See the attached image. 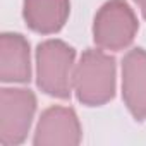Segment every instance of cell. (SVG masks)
<instances>
[{"label": "cell", "mask_w": 146, "mask_h": 146, "mask_svg": "<svg viewBox=\"0 0 146 146\" xmlns=\"http://www.w3.org/2000/svg\"><path fill=\"white\" fill-rule=\"evenodd\" d=\"M74 90L86 105H102L115 91V60L100 50L83 53L74 70Z\"/></svg>", "instance_id": "obj_1"}, {"label": "cell", "mask_w": 146, "mask_h": 146, "mask_svg": "<svg viewBox=\"0 0 146 146\" xmlns=\"http://www.w3.org/2000/svg\"><path fill=\"white\" fill-rule=\"evenodd\" d=\"M74 64V50L58 40H48L36 50L38 84L40 88L58 98L70 95V72Z\"/></svg>", "instance_id": "obj_2"}, {"label": "cell", "mask_w": 146, "mask_h": 146, "mask_svg": "<svg viewBox=\"0 0 146 146\" xmlns=\"http://www.w3.org/2000/svg\"><path fill=\"white\" fill-rule=\"evenodd\" d=\"M36 108L35 95L29 90L5 88L0 95V143L19 144L31 125Z\"/></svg>", "instance_id": "obj_3"}, {"label": "cell", "mask_w": 146, "mask_h": 146, "mask_svg": "<svg viewBox=\"0 0 146 146\" xmlns=\"http://www.w3.org/2000/svg\"><path fill=\"white\" fill-rule=\"evenodd\" d=\"M137 21L124 0H110L95 17V41L107 50L125 48L136 35Z\"/></svg>", "instance_id": "obj_4"}, {"label": "cell", "mask_w": 146, "mask_h": 146, "mask_svg": "<svg viewBox=\"0 0 146 146\" xmlns=\"http://www.w3.org/2000/svg\"><path fill=\"white\" fill-rule=\"evenodd\" d=\"M81 139L76 113L65 107H52L43 112L35 136L38 146H74Z\"/></svg>", "instance_id": "obj_5"}, {"label": "cell", "mask_w": 146, "mask_h": 146, "mask_svg": "<svg viewBox=\"0 0 146 146\" xmlns=\"http://www.w3.org/2000/svg\"><path fill=\"white\" fill-rule=\"evenodd\" d=\"M124 100L137 120L146 119V52L131 50L122 64Z\"/></svg>", "instance_id": "obj_6"}, {"label": "cell", "mask_w": 146, "mask_h": 146, "mask_svg": "<svg viewBox=\"0 0 146 146\" xmlns=\"http://www.w3.org/2000/svg\"><path fill=\"white\" fill-rule=\"evenodd\" d=\"M29 45L21 35L5 33L0 40V78L5 83L29 79Z\"/></svg>", "instance_id": "obj_7"}, {"label": "cell", "mask_w": 146, "mask_h": 146, "mask_svg": "<svg viewBox=\"0 0 146 146\" xmlns=\"http://www.w3.org/2000/svg\"><path fill=\"white\" fill-rule=\"evenodd\" d=\"M69 16V0H24V19L38 33L58 31Z\"/></svg>", "instance_id": "obj_8"}, {"label": "cell", "mask_w": 146, "mask_h": 146, "mask_svg": "<svg viewBox=\"0 0 146 146\" xmlns=\"http://www.w3.org/2000/svg\"><path fill=\"white\" fill-rule=\"evenodd\" d=\"M137 2V5L141 7V12H143V16L146 17V0H136Z\"/></svg>", "instance_id": "obj_9"}]
</instances>
